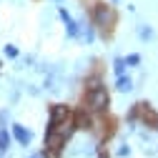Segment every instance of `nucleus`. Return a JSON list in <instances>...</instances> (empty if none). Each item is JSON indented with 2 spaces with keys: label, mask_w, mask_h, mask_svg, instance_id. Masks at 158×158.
I'll return each instance as SVG.
<instances>
[{
  "label": "nucleus",
  "mask_w": 158,
  "mask_h": 158,
  "mask_svg": "<svg viewBox=\"0 0 158 158\" xmlns=\"http://www.w3.org/2000/svg\"><path fill=\"white\" fill-rule=\"evenodd\" d=\"M115 73H118V75L123 73V60H115Z\"/></svg>",
  "instance_id": "9d476101"
},
{
  "label": "nucleus",
  "mask_w": 158,
  "mask_h": 158,
  "mask_svg": "<svg viewBox=\"0 0 158 158\" xmlns=\"http://www.w3.org/2000/svg\"><path fill=\"white\" fill-rule=\"evenodd\" d=\"M8 146H10V135H8V131L0 128V151H8Z\"/></svg>",
  "instance_id": "423d86ee"
},
{
  "label": "nucleus",
  "mask_w": 158,
  "mask_h": 158,
  "mask_svg": "<svg viewBox=\"0 0 158 158\" xmlns=\"http://www.w3.org/2000/svg\"><path fill=\"white\" fill-rule=\"evenodd\" d=\"M133 85H131V78H123V75H118V90H131Z\"/></svg>",
  "instance_id": "0eeeda50"
},
{
  "label": "nucleus",
  "mask_w": 158,
  "mask_h": 158,
  "mask_svg": "<svg viewBox=\"0 0 158 158\" xmlns=\"http://www.w3.org/2000/svg\"><path fill=\"white\" fill-rule=\"evenodd\" d=\"M13 135H15V141L20 143V146H28L33 141V133L28 128H23V126H13Z\"/></svg>",
  "instance_id": "7ed1b4c3"
},
{
  "label": "nucleus",
  "mask_w": 158,
  "mask_h": 158,
  "mask_svg": "<svg viewBox=\"0 0 158 158\" xmlns=\"http://www.w3.org/2000/svg\"><path fill=\"white\" fill-rule=\"evenodd\" d=\"M33 158H43V156H33Z\"/></svg>",
  "instance_id": "f8f14e48"
},
{
  "label": "nucleus",
  "mask_w": 158,
  "mask_h": 158,
  "mask_svg": "<svg viewBox=\"0 0 158 158\" xmlns=\"http://www.w3.org/2000/svg\"><path fill=\"white\" fill-rule=\"evenodd\" d=\"M73 126H75V128H81V131H88V128H90V118H88L83 110H78V113H75V123H73Z\"/></svg>",
  "instance_id": "20e7f679"
},
{
  "label": "nucleus",
  "mask_w": 158,
  "mask_h": 158,
  "mask_svg": "<svg viewBox=\"0 0 158 158\" xmlns=\"http://www.w3.org/2000/svg\"><path fill=\"white\" fill-rule=\"evenodd\" d=\"M101 158H108V153H101Z\"/></svg>",
  "instance_id": "9b49d317"
},
{
  "label": "nucleus",
  "mask_w": 158,
  "mask_h": 158,
  "mask_svg": "<svg viewBox=\"0 0 158 158\" xmlns=\"http://www.w3.org/2000/svg\"><path fill=\"white\" fill-rule=\"evenodd\" d=\"M113 20H115V15H113L110 5L98 3V5L93 8V23H95V25H101V28H110V25H113Z\"/></svg>",
  "instance_id": "f257e3e1"
},
{
  "label": "nucleus",
  "mask_w": 158,
  "mask_h": 158,
  "mask_svg": "<svg viewBox=\"0 0 158 158\" xmlns=\"http://www.w3.org/2000/svg\"><path fill=\"white\" fill-rule=\"evenodd\" d=\"M123 63H128V65H138V63H141V55H128Z\"/></svg>",
  "instance_id": "6e6552de"
},
{
  "label": "nucleus",
  "mask_w": 158,
  "mask_h": 158,
  "mask_svg": "<svg viewBox=\"0 0 158 158\" xmlns=\"http://www.w3.org/2000/svg\"><path fill=\"white\" fill-rule=\"evenodd\" d=\"M60 18H63V23L68 25V33H70V35H75L78 30H75V23H73V18H70V15L65 13V10H60Z\"/></svg>",
  "instance_id": "39448f33"
},
{
  "label": "nucleus",
  "mask_w": 158,
  "mask_h": 158,
  "mask_svg": "<svg viewBox=\"0 0 158 158\" xmlns=\"http://www.w3.org/2000/svg\"><path fill=\"white\" fill-rule=\"evenodd\" d=\"M88 106L93 110H106L108 108V90L103 85H93L88 93Z\"/></svg>",
  "instance_id": "f03ea898"
},
{
  "label": "nucleus",
  "mask_w": 158,
  "mask_h": 158,
  "mask_svg": "<svg viewBox=\"0 0 158 158\" xmlns=\"http://www.w3.org/2000/svg\"><path fill=\"white\" fill-rule=\"evenodd\" d=\"M5 55H8V58H15L18 50H15V48H5Z\"/></svg>",
  "instance_id": "1a4fd4ad"
}]
</instances>
